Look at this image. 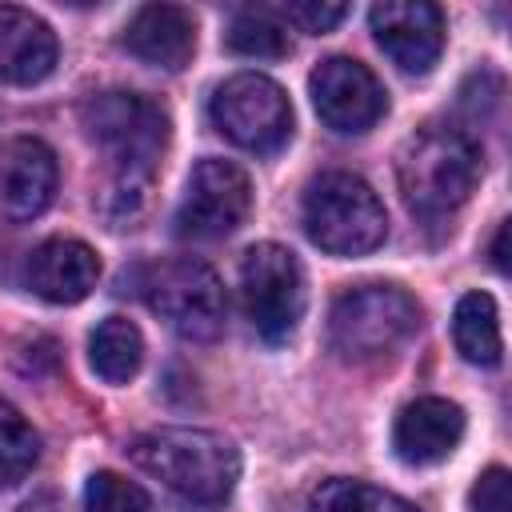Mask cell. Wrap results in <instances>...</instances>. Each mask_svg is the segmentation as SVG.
<instances>
[{"label":"cell","instance_id":"obj_20","mask_svg":"<svg viewBox=\"0 0 512 512\" xmlns=\"http://www.w3.org/2000/svg\"><path fill=\"white\" fill-rule=\"evenodd\" d=\"M40 460V436L16 404L0 400V488L20 484Z\"/></svg>","mask_w":512,"mask_h":512},{"label":"cell","instance_id":"obj_24","mask_svg":"<svg viewBox=\"0 0 512 512\" xmlns=\"http://www.w3.org/2000/svg\"><path fill=\"white\" fill-rule=\"evenodd\" d=\"M344 16H348V4H324V0H296V4H284V20L296 24L300 32H308V36L332 32Z\"/></svg>","mask_w":512,"mask_h":512},{"label":"cell","instance_id":"obj_6","mask_svg":"<svg viewBox=\"0 0 512 512\" xmlns=\"http://www.w3.org/2000/svg\"><path fill=\"white\" fill-rule=\"evenodd\" d=\"M140 296L184 340H216L224 328V284L212 272V264L196 256L148 264L140 272Z\"/></svg>","mask_w":512,"mask_h":512},{"label":"cell","instance_id":"obj_19","mask_svg":"<svg viewBox=\"0 0 512 512\" xmlns=\"http://www.w3.org/2000/svg\"><path fill=\"white\" fill-rule=\"evenodd\" d=\"M308 512H420V508L408 504V500L396 496V492L376 488V484L336 476V480H324V484L312 492Z\"/></svg>","mask_w":512,"mask_h":512},{"label":"cell","instance_id":"obj_7","mask_svg":"<svg viewBox=\"0 0 512 512\" xmlns=\"http://www.w3.org/2000/svg\"><path fill=\"white\" fill-rule=\"evenodd\" d=\"M240 292L252 328L264 344L292 340L300 316H304V268L292 248L284 244H252L240 264Z\"/></svg>","mask_w":512,"mask_h":512},{"label":"cell","instance_id":"obj_13","mask_svg":"<svg viewBox=\"0 0 512 512\" xmlns=\"http://www.w3.org/2000/svg\"><path fill=\"white\" fill-rule=\"evenodd\" d=\"M460 440H464V408L444 396H420L404 404L392 428V448L412 468L448 460Z\"/></svg>","mask_w":512,"mask_h":512},{"label":"cell","instance_id":"obj_1","mask_svg":"<svg viewBox=\"0 0 512 512\" xmlns=\"http://www.w3.org/2000/svg\"><path fill=\"white\" fill-rule=\"evenodd\" d=\"M484 168L480 140L452 124H424L396 160L404 204L420 220L452 216L476 188Z\"/></svg>","mask_w":512,"mask_h":512},{"label":"cell","instance_id":"obj_25","mask_svg":"<svg viewBox=\"0 0 512 512\" xmlns=\"http://www.w3.org/2000/svg\"><path fill=\"white\" fill-rule=\"evenodd\" d=\"M468 508L472 512H512V476H508V468L492 464L488 472H480V480L468 492Z\"/></svg>","mask_w":512,"mask_h":512},{"label":"cell","instance_id":"obj_4","mask_svg":"<svg viewBox=\"0 0 512 512\" xmlns=\"http://www.w3.org/2000/svg\"><path fill=\"white\" fill-rule=\"evenodd\" d=\"M420 324V304L400 284H356L328 312V340L344 360H376L396 352Z\"/></svg>","mask_w":512,"mask_h":512},{"label":"cell","instance_id":"obj_18","mask_svg":"<svg viewBox=\"0 0 512 512\" xmlns=\"http://www.w3.org/2000/svg\"><path fill=\"white\" fill-rule=\"evenodd\" d=\"M88 360L100 380L128 384L144 364V336L128 316H104L88 336Z\"/></svg>","mask_w":512,"mask_h":512},{"label":"cell","instance_id":"obj_16","mask_svg":"<svg viewBox=\"0 0 512 512\" xmlns=\"http://www.w3.org/2000/svg\"><path fill=\"white\" fill-rule=\"evenodd\" d=\"M124 48L144 64L176 72L196 52V20L176 4H144L124 28Z\"/></svg>","mask_w":512,"mask_h":512},{"label":"cell","instance_id":"obj_23","mask_svg":"<svg viewBox=\"0 0 512 512\" xmlns=\"http://www.w3.org/2000/svg\"><path fill=\"white\" fill-rule=\"evenodd\" d=\"M148 492L120 472H92L84 484V512H148Z\"/></svg>","mask_w":512,"mask_h":512},{"label":"cell","instance_id":"obj_17","mask_svg":"<svg viewBox=\"0 0 512 512\" xmlns=\"http://www.w3.org/2000/svg\"><path fill=\"white\" fill-rule=\"evenodd\" d=\"M452 340H456V352L468 364H480V368H496L500 364V356H504L500 312H496V300L488 292H464L456 300Z\"/></svg>","mask_w":512,"mask_h":512},{"label":"cell","instance_id":"obj_8","mask_svg":"<svg viewBox=\"0 0 512 512\" xmlns=\"http://www.w3.org/2000/svg\"><path fill=\"white\" fill-rule=\"evenodd\" d=\"M212 124L248 152H276L292 136V104L264 72H236L212 92Z\"/></svg>","mask_w":512,"mask_h":512},{"label":"cell","instance_id":"obj_11","mask_svg":"<svg viewBox=\"0 0 512 512\" xmlns=\"http://www.w3.org/2000/svg\"><path fill=\"white\" fill-rule=\"evenodd\" d=\"M368 28L384 56L412 76L432 72V64L444 52V12L428 0H384L372 4Z\"/></svg>","mask_w":512,"mask_h":512},{"label":"cell","instance_id":"obj_27","mask_svg":"<svg viewBox=\"0 0 512 512\" xmlns=\"http://www.w3.org/2000/svg\"><path fill=\"white\" fill-rule=\"evenodd\" d=\"M492 264H496V272H508V220L492 236Z\"/></svg>","mask_w":512,"mask_h":512},{"label":"cell","instance_id":"obj_21","mask_svg":"<svg viewBox=\"0 0 512 512\" xmlns=\"http://www.w3.org/2000/svg\"><path fill=\"white\" fill-rule=\"evenodd\" d=\"M228 48L248 60H280L288 56V32L268 12L248 8L228 24Z\"/></svg>","mask_w":512,"mask_h":512},{"label":"cell","instance_id":"obj_5","mask_svg":"<svg viewBox=\"0 0 512 512\" xmlns=\"http://www.w3.org/2000/svg\"><path fill=\"white\" fill-rule=\"evenodd\" d=\"M80 124L108 152L112 172H148L152 176L156 160L168 144L164 108L128 88H108V92L88 96L80 104Z\"/></svg>","mask_w":512,"mask_h":512},{"label":"cell","instance_id":"obj_22","mask_svg":"<svg viewBox=\"0 0 512 512\" xmlns=\"http://www.w3.org/2000/svg\"><path fill=\"white\" fill-rule=\"evenodd\" d=\"M148 192H152L148 172H112L96 196V212L108 220V228H132V220L148 208Z\"/></svg>","mask_w":512,"mask_h":512},{"label":"cell","instance_id":"obj_26","mask_svg":"<svg viewBox=\"0 0 512 512\" xmlns=\"http://www.w3.org/2000/svg\"><path fill=\"white\" fill-rule=\"evenodd\" d=\"M16 512H64V504H60V496L56 492H36L32 500H24Z\"/></svg>","mask_w":512,"mask_h":512},{"label":"cell","instance_id":"obj_3","mask_svg":"<svg viewBox=\"0 0 512 512\" xmlns=\"http://www.w3.org/2000/svg\"><path fill=\"white\" fill-rule=\"evenodd\" d=\"M304 232L328 256H364L384 244L388 216L372 184L356 172H320L304 188Z\"/></svg>","mask_w":512,"mask_h":512},{"label":"cell","instance_id":"obj_10","mask_svg":"<svg viewBox=\"0 0 512 512\" xmlns=\"http://www.w3.org/2000/svg\"><path fill=\"white\" fill-rule=\"evenodd\" d=\"M312 104L332 132H368L388 112V92L376 72L352 56H328L308 76Z\"/></svg>","mask_w":512,"mask_h":512},{"label":"cell","instance_id":"obj_9","mask_svg":"<svg viewBox=\"0 0 512 512\" xmlns=\"http://www.w3.org/2000/svg\"><path fill=\"white\" fill-rule=\"evenodd\" d=\"M252 208V180L240 164L204 156L184 184V200L176 208V232L184 240H220L240 228Z\"/></svg>","mask_w":512,"mask_h":512},{"label":"cell","instance_id":"obj_15","mask_svg":"<svg viewBox=\"0 0 512 512\" xmlns=\"http://www.w3.org/2000/svg\"><path fill=\"white\" fill-rule=\"evenodd\" d=\"M60 44L48 20L28 8H0V80L4 84H40L56 68Z\"/></svg>","mask_w":512,"mask_h":512},{"label":"cell","instance_id":"obj_14","mask_svg":"<svg viewBox=\"0 0 512 512\" xmlns=\"http://www.w3.org/2000/svg\"><path fill=\"white\" fill-rule=\"evenodd\" d=\"M28 288L48 304H80L100 280V256L72 236H52L28 252Z\"/></svg>","mask_w":512,"mask_h":512},{"label":"cell","instance_id":"obj_12","mask_svg":"<svg viewBox=\"0 0 512 512\" xmlns=\"http://www.w3.org/2000/svg\"><path fill=\"white\" fill-rule=\"evenodd\" d=\"M60 168L44 140L12 136L0 144V220H32L52 204Z\"/></svg>","mask_w":512,"mask_h":512},{"label":"cell","instance_id":"obj_2","mask_svg":"<svg viewBox=\"0 0 512 512\" xmlns=\"http://www.w3.org/2000/svg\"><path fill=\"white\" fill-rule=\"evenodd\" d=\"M136 468L192 504H224L240 480V452L208 428H156L128 444Z\"/></svg>","mask_w":512,"mask_h":512}]
</instances>
